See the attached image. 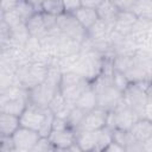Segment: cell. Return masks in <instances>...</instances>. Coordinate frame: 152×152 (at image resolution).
Listing matches in <instances>:
<instances>
[{"label":"cell","mask_w":152,"mask_h":152,"mask_svg":"<svg viewBox=\"0 0 152 152\" xmlns=\"http://www.w3.org/2000/svg\"><path fill=\"white\" fill-rule=\"evenodd\" d=\"M87 82L84 77L76 72H66L62 75L59 93L66 100V102L75 104L78 97L87 90Z\"/></svg>","instance_id":"1"},{"label":"cell","mask_w":152,"mask_h":152,"mask_svg":"<svg viewBox=\"0 0 152 152\" xmlns=\"http://www.w3.org/2000/svg\"><path fill=\"white\" fill-rule=\"evenodd\" d=\"M139 119L141 118H139L124 102V100H121L119 104L112 110V113L108 114V122L112 121V126L115 129H120V131H129Z\"/></svg>","instance_id":"2"},{"label":"cell","mask_w":152,"mask_h":152,"mask_svg":"<svg viewBox=\"0 0 152 152\" xmlns=\"http://www.w3.org/2000/svg\"><path fill=\"white\" fill-rule=\"evenodd\" d=\"M50 113L51 112L49 110V108H40V107H37L31 103L26 107L24 113L19 116L20 126L32 129L39 134V132L43 128V126L45 125Z\"/></svg>","instance_id":"3"},{"label":"cell","mask_w":152,"mask_h":152,"mask_svg":"<svg viewBox=\"0 0 152 152\" xmlns=\"http://www.w3.org/2000/svg\"><path fill=\"white\" fill-rule=\"evenodd\" d=\"M147 94L146 90L141 89L139 86H128V88L125 90V95L122 96L124 102L139 116H142V112L145 108V104L147 102Z\"/></svg>","instance_id":"4"},{"label":"cell","mask_w":152,"mask_h":152,"mask_svg":"<svg viewBox=\"0 0 152 152\" xmlns=\"http://www.w3.org/2000/svg\"><path fill=\"white\" fill-rule=\"evenodd\" d=\"M57 27L58 30L68 38L71 39H77L81 40L84 36V27L76 20V18L68 13H62L61 15L57 17Z\"/></svg>","instance_id":"5"},{"label":"cell","mask_w":152,"mask_h":152,"mask_svg":"<svg viewBox=\"0 0 152 152\" xmlns=\"http://www.w3.org/2000/svg\"><path fill=\"white\" fill-rule=\"evenodd\" d=\"M40 135L28 128L20 127L12 137V142L14 148L18 152H30L33 150V147L37 145V142L40 140Z\"/></svg>","instance_id":"6"},{"label":"cell","mask_w":152,"mask_h":152,"mask_svg":"<svg viewBox=\"0 0 152 152\" xmlns=\"http://www.w3.org/2000/svg\"><path fill=\"white\" fill-rule=\"evenodd\" d=\"M108 122V113L106 109L96 107L95 109L88 112L81 122L80 127L77 128V132L80 131H99L107 126Z\"/></svg>","instance_id":"7"},{"label":"cell","mask_w":152,"mask_h":152,"mask_svg":"<svg viewBox=\"0 0 152 152\" xmlns=\"http://www.w3.org/2000/svg\"><path fill=\"white\" fill-rule=\"evenodd\" d=\"M48 139L57 150H69L76 144V135L72 133V131H70V128L52 131Z\"/></svg>","instance_id":"8"},{"label":"cell","mask_w":152,"mask_h":152,"mask_svg":"<svg viewBox=\"0 0 152 152\" xmlns=\"http://www.w3.org/2000/svg\"><path fill=\"white\" fill-rule=\"evenodd\" d=\"M100 131V129H99ZM99 131H80L76 134V145L82 152H96Z\"/></svg>","instance_id":"9"},{"label":"cell","mask_w":152,"mask_h":152,"mask_svg":"<svg viewBox=\"0 0 152 152\" xmlns=\"http://www.w3.org/2000/svg\"><path fill=\"white\" fill-rule=\"evenodd\" d=\"M26 99L25 97H4L1 96V113L20 116L26 109Z\"/></svg>","instance_id":"10"},{"label":"cell","mask_w":152,"mask_h":152,"mask_svg":"<svg viewBox=\"0 0 152 152\" xmlns=\"http://www.w3.org/2000/svg\"><path fill=\"white\" fill-rule=\"evenodd\" d=\"M131 135L139 142H145L152 138V122L146 119H139L129 129Z\"/></svg>","instance_id":"11"},{"label":"cell","mask_w":152,"mask_h":152,"mask_svg":"<svg viewBox=\"0 0 152 152\" xmlns=\"http://www.w3.org/2000/svg\"><path fill=\"white\" fill-rule=\"evenodd\" d=\"M20 127L21 126H20L19 116L6 113L0 114V129L4 138H11Z\"/></svg>","instance_id":"12"},{"label":"cell","mask_w":152,"mask_h":152,"mask_svg":"<svg viewBox=\"0 0 152 152\" xmlns=\"http://www.w3.org/2000/svg\"><path fill=\"white\" fill-rule=\"evenodd\" d=\"M72 15L76 18V20L87 30H89L97 20H99V14L97 10L94 8H88L84 6H81L77 11L72 13Z\"/></svg>","instance_id":"13"},{"label":"cell","mask_w":152,"mask_h":152,"mask_svg":"<svg viewBox=\"0 0 152 152\" xmlns=\"http://www.w3.org/2000/svg\"><path fill=\"white\" fill-rule=\"evenodd\" d=\"M26 28H27L28 34H31L33 38H37L46 33L48 28L43 19V13H34L32 17H30L26 20Z\"/></svg>","instance_id":"14"},{"label":"cell","mask_w":152,"mask_h":152,"mask_svg":"<svg viewBox=\"0 0 152 152\" xmlns=\"http://www.w3.org/2000/svg\"><path fill=\"white\" fill-rule=\"evenodd\" d=\"M75 107L82 109V110L86 112V113H88V112L95 109V108L97 107V96H96L95 90L88 88V89L78 97V100H77L76 103H75Z\"/></svg>","instance_id":"15"},{"label":"cell","mask_w":152,"mask_h":152,"mask_svg":"<svg viewBox=\"0 0 152 152\" xmlns=\"http://www.w3.org/2000/svg\"><path fill=\"white\" fill-rule=\"evenodd\" d=\"M42 11H44V13L58 17L62 13H64V6H63V2L45 1V2H42Z\"/></svg>","instance_id":"16"},{"label":"cell","mask_w":152,"mask_h":152,"mask_svg":"<svg viewBox=\"0 0 152 152\" xmlns=\"http://www.w3.org/2000/svg\"><path fill=\"white\" fill-rule=\"evenodd\" d=\"M113 84L122 93V91H125L128 88V80H127L125 74L116 71L115 76H113Z\"/></svg>","instance_id":"17"},{"label":"cell","mask_w":152,"mask_h":152,"mask_svg":"<svg viewBox=\"0 0 152 152\" xmlns=\"http://www.w3.org/2000/svg\"><path fill=\"white\" fill-rule=\"evenodd\" d=\"M142 119H146V120L152 122V97L147 99V102H146L144 112H142Z\"/></svg>","instance_id":"18"},{"label":"cell","mask_w":152,"mask_h":152,"mask_svg":"<svg viewBox=\"0 0 152 152\" xmlns=\"http://www.w3.org/2000/svg\"><path fill=\"white\" fill-rule=\"evenodd\" d=\"M63 6H64V12H71V14L77 11L81 6H82V2H78V1H66V2H63Z\"/></svg>","instance_id":"19"},{"label":"cell","mask_w":152,"mask_h":152,"mask_svg":"<svg viewBox=\"0 0 152 152\" xmlns=\"http://www.w3.org/2000/svg\"><path fill=\"white\" fill-rule=\"evenodd\" d=\"M102 152H126V148L124 146H121L120 144L113 141L110 145H108Z\"/></svg>","instance_id":"20"}]
</instances>
